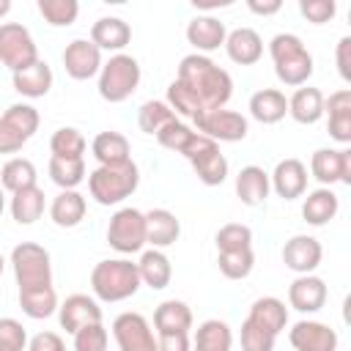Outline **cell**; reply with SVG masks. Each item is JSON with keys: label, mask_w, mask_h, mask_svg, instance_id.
<instances>
[{"label": "cell", "mask_w": 351, "mask_h": 351, "mask_svg": "<svg viewBox=\"0 0 351 351\" xmlns=\"http://www.w3.org/2000/svg\"><path fill=\"white\" fill-rule=\"evenodd\" d=\"M178 82H184L197 101L203 104V110H222L230 96H233V80L225 69H219L208 55H186L178 63Z\"/></svg>", "instance_id": "6da1fadb"}, {"label": "cell", "mask_w": 351, "mask_h": 351, "mask_svg": "<svg viewBox=\"0 0 351 351\" xmlns=\"http://www.w3.org/2000/svg\"><path fill=\"white\" fill-rule=\"evenodd\" d=\"M269 55L274 63V74L282 85L302 88L313 77V55L293 33H277L269 41Z\"/></svg>", "instance_id": "7a4b0ae2"}, {"label": "cell", "mask_w": 351, "mask_h": 351, "mask_svg": "<svg viewBox=\"0 0 351 351\" xmlns=\"http://www.w3.org/2000/svg\"><path fill=\"white\" fill-rule=\"evenodd\" d=\"M140 274H137V263L126 261V258H107L99 261L90 271V288L96 293V299L101 302H123L129 296H134L140 291Z\"/></svg>", "instance_id": "3957f363"}, {"label": "cell", "mask_w": 351, "mask_h": 351, "mask_svg": "<svg viewBox=\"0 0 351 351\" xmlns=\"http://www.w3.org/2000/svg\"><path fill=\"white\" fill-rule=\"evenodd\" d=\"M137 184H140V170L132 159L123 165H99L88 176V192L99 206L123 203L126 197H132Z\"/></svg>", "instance_id": "277c9868"}, {"label": "cell", "mask_w": 351, "mask_h": 351, "mask_svg": "<svg viewBox=\"0 0 351 351\" xmlns=\"http://www.w3.org/2000/svg\"><path fill=\"white\" fill-rule=\"evenodd\" d=\"M140 77H143L140 63L132 55L126 52L110 55V60L101 63V71H99V96L110 104H121L137 90Z\"/></svg>", "instance_id": "5b68a950"}, {"label": "cell", "mask_w": 351, "mask_h": 351, "mask_svg": "<svg viewBox=\"0 0 351 351\" xmlns=\"http://www.w3.org/2000/svg\"><path fill=\"white\" fill-rule=\"evenodd\" d=\"M11 266L19 291L22 288H44L52 285V261L49 252L36 241H22L11 250Z\"/></svg>", "instance_id": "8992f818"}, {"label": "cell", "mask_w": 351, "mask_h": 351, "mask_svg": "<svg viewBox=\"0 0 351 351\" xmlns=\"http://www.w3.org/2000/svg\"><path fill=\"white\" fill-rule=\"evenodd\" d=\"M38 110L33 104H11L0 115V154H16L38 132Z\"/></svg>", "instance_id": "52a82bcc"}, {"label": "cell", "mask_w": 351, "mask_h": 351, "mask_svg": "<svg viewBox=\"0 0 351 351\" xmlns=\"http://www.w3.org/2000/svg\"><path fill=\"white\" fill-rule=\"evenodd\" d=\"M107 241L115 252L121 255H132V252H140L145 247V217L143 211L132 208V206H123L118 208L112 217H110V225H107Z\"/></svg>", "instance_id": "ba28073f"}, {"label": "cell", "mask_w": 351, "mask_h": 351, "mask_svg": "<svg viewBox=\"0 0 351 351\" xmlns=\"http://www.w3.org/2000/svg\"><path fill=\"white\" fill-rule=\"evenodd\" d=\"M36 60H38V47L30 30L19 22H3L0 25V63L8 66L14 74Z\"/></svg>", "instance_id": "9c48e42d"}, {"label": "cell", "mask_w": 351, "mask_h": 351, "mask_svg": "<svg viewBox=\"0 0 351 351\" xmlns=\"http://www.w3.org/2000/svg\"><path fill=\"white\" fill-rule=\"evenodd\" d=\"M195 170V176L206 184V186H219L228 178V159L219 151V145L208 137H203L197 132V140L192 143V148L184 154Z\"/></svg>", "instance_id": "30bf717a"}, {"label": "cell", "mask_w": 351, "mask_h": 351, "mask_svg": "<svg viewBox=\"0 0 351 351\" xmlns=\"http://www.w3.org/2000/svg\"><path fill=\"white\" fill-rule=\"evenodd\" d=\"M192 123H195V132H200L203 137H208L214 143H239L250 132L247 118L241 112L225 110V107L222 110H208Z\"/></svg>", "instance_id": "8fae6325"}, {"label": "cell", "mask_w": 351, "mask_h": 351, "mask_svg": "<svg viewBox=\"0 0 351 351\" xmlns=\"http://www.w3.org/2000/svg\"><path fill=\"white\" fill-rule=\"evenodd\" d=\"M112 337L118 351H156V337L145 315L140 313H121L112 321Z\"/></svg>", "instance_id": "7c38bea8"}, {"label": "cell", "mask_w": 351, "mask_h": 351, "mask_svg": "<svg viewBox=\"0 0 351 351\" xmlns=\"http://www.w3.org/2000/svg\"><path fill=\"white\" fill-rule=\"evenodd\" d=\"M310 176L324 186L351 184V151L348 148H318L310 156Z\"/></svg>", "instance_id": "4fadbf2b"}, {"label": "cell", "mask_w": 351, "mask_h": 351, "mask_svg": "<svg viewBox=\"0 0 351 351\" xmlns=\"http://www.w3.org/2000/svg\"><path fill=\"white\" fill-rule=\"evenodd\" d=\"M63 69L71 80H90L101 71V49L90 38H74L63 49Z\"/></svg>", "instance_id": "5bb4252c"}, {"label": "cell", "mask_w": 351, "mask_h": 351, "mask_svg": "<svg viewBox=\"0 0 351 351\" xmlns=\"http://www.w3.org/2000/svg\"><path fill=\"white\" fill-rule=\"evenodd\" d=\"M307 165L296 156H288V159H280L274 165V170L269 173V184L271 189L282 197V200H296L307 192Z\"/></svg>", "instance_id": "9a60e30c"}, {"label": "cell", "mask_w": 351, "mask_h": 351, "mask_svg": "<svg viewBox=\"0 0 351 351\" xmlns=\"http://www.w3.org/2000/svg\"><path fill=\"white\" fill-rule=\"evenodd\" d=\"M324 258V247L315 236L296 233L282 247V263L296 274H313Z\"/></svg>", "instance_id": "2e32d148"}, {"label": "cell", "mask_w": 351, "mask_h": 351, "mask_svg": "<svg viewBox=\"0 0 351 351\" xmlns=\"http://www.w3.org/2000/svg\"><path fill=\"white\" fill-rule=\"evenodd\" d=\"M288 343L296 351H337V332L321 321H296L288 329Z\"/></svg>", "instance_id": "e0dca14e"}, {"label": "cell", "mask_w": 351, "mask_h": 351, "mask_svg": "<svg viewBox=\"0 0 351 351\" xmlns=\"http://www.w3.org/2000/svg\"><path fill=\"white\" fill-rule=\"evenodd\" d=\"M58 321L69 335H74L77 329H82L88 324H99L101 307L88 293H71V296H66L63 304H58Z\"/></svg>", "instance_id": "ac0fdd59"}, {"label": "cell", "mask_w": 351, "mask_h": 351, "mask_svg": "<svg viewBox=\"0 0 351 351\" xmlns=\"http://www.w3.org/2000/svg\"><path fill=\"white\" fill-rule=\"evenodd\" d=\"M326 282L315 274H299L288 285V304L299 313H318L326 304Z\"/></svg>", "instance_id": "d6986e66"}, {"label": "cell", "mask_w": 351, "mask_h": 351, "mask_svg": "<svg viewBox=\"0 0 351 351\" xmlns=\"http://www.w3.org/2000/svg\"><path fill=\"white\" fill-rule=\"evenodd\" d=\"M225 22H219L217 16L211 14H203V16H195L189 19L186 25V41L197 49V55H206V52H214L225 44Z\"/></svg>", "instance_id": "ffe728a7"}, {"label": "cell", "mask_w": 351, "mask_h": 351, "mask_svg": "<svg viewBox=\"0 0 351 351\" xmlns=\"http://www.w3.org/2000/svg\"><path fill=\"white\" fill-rule=\"evenodd\" d=\"M145 217V244H151L154 250H165L170 244L178 241L181 236V222L173 211L167 208H151L143 214Z\"/></svg>", "instance_id": "44dd1931"}, {"label": "cell", "mask_w": 351, "mask_h": 351, "mask_svg": "<svg viewBox=\"0 0 351 351\" xmlns=\"http://www.w3.org/2000/svg\"><path fill=\"white\" fill-rule=\"evenodd\" d=\"M225 52L239 66H252L263 58V38L252 27H236L225 36Z\"/></svg>", "instance_id": "7402d4cb"}, {"label": "cell", "mask_w": 351, "mask_h": 351, "mask_svg": "<svg viewBox=\"0 0 351 351\" xmlns=\"http://www.w3.org/2000/svg\"><path fill=\"white\" fill-rule=\"evenodd\" d=\"M324 115L329 118V134L337 143H351V90L340 88L324 99Z\"/></svg>", "instance_id": "603a6c76"}, {"label": "cell", "mask_w": 351, "mask_h": 351, "mask_svg": "<svg viewBox=\"0 0 351 351\" xmlns=\"http://www.w3.org/2000/svg\"><path fill=\"white\" fill-rule=\"evenodd\" d=\"M154 329L156 335H189L192 329V310L181 299H165L154 310Z\"/></svg>", "instance_id": "cb8c5ba5"}, {"label": "cell", "mask_w": 351, "mask_h": 351, "mask_svg": "<svg viewBox=\"0 0 351 351\" xmlns=\"http://www.w3.org/2000/svg\"><path fill=\"white\" fill-rule=\"evenodd\" d=\"M90 41L99 49H107V52L118 55L132 41V27L121 16H101V19H96L90 25Z\"/></svg>", "instance_id": "d4e9b609"}, {"label": "cell", "mask_w": 351, "mask_h": 351, "mask_svg": "<svg viewBox=\"0 0 351 351\" xmlns=\"http://www.w3.org/2000/svg\"><path fill=\"white\" fill-rule=\"evenodd\" d=\"M11 80H14V90H16V93H22V96H27V99H41V96H47L49 88H52V69H49L47 60L38 58L36 63H30V66L14 71Z\"/></svg>", "instance_id": "484cf974"}, {"label": "cell", "mask_w": 351, "mask_h": 351, "mask_svg": "<svg viewBox=\"0 0 351 351\" xmlns=\"http://www.w3.org/2000/svg\"><path fill=\"white\" fill-rule=\"evenodd\" d=\"M250 115L263 123V126H271V123H280L285 115H288V99L282 90L277 88H261L250 96Z\"/></svg>", "instance_id": "4316f807"}, {"label": "cell", "mask_w": 351, "mask_h": 351, "mask_svg": "<svg viewBox=\"0 0 351 351\" xmlns=\"http://www.w3.org/2000/svg\"><path fill=\"white\" fill-rule=\"evenodd\" d=\"M337 211H340V197L332 192V186H318V189L307 192V197L302 203V217L313 228L332 222L337 217Z\"/></svg>", "instance_id": "83f0119b"}, {"label": "cell", "mask_w": 351, "mask_h": 351, "mask_svg": "<svg viewBox=\"0 0 351 351\" xmlns=\"http://www.w3.org/2000/svg\"><path fill=\"white\" fill-rule=\"evenodd\" d=\"M288 115L302 126L318 123L324 115V93L318 88H310V85L296 88L293 96L288 99Z\"/></svg>", "instance_id": "f1b7e54d"}, {"label": "cell", "mask_w": 351, "mask_h": 351, "mask_svg": "<svg viewBox=\"0 0 351 351\" xmlns=\"http://www.w3.org/2000/svg\"><path fill=\"white\" fill-rule=\"evenodd\" d=\"M271 192V184H269V173L258 165H247L239 170L236 176V195L244 206H261Z\"/></svg>", "instance_id": "f546056e"}, {"label": "cell", "mask_w": 351, "mask_h": 351, "mask_svg": "<svg viewBox=\"0 0 351 351\" xmlns=\"http://www.w3.org/2000/svg\"><path fill=\"white\" fill-rule=\"evenodd\" d=\"M88 203L77 189H60L49 203V217L58 228H77L85 219Z\"/></svg>", "instance_id": "4dcf8cb0"}, {"label": "cell", "mask_w": 351, "mask_h": 351, "mask_svg": "<svg viewBox=\"0 0 351 351\" xmlns=\"http://www.w3.org/2000/svg\"><path fill=\"white\" fill-rule=\"evenodd\" d=\"M247 318H250L252 324H258L261 329H266V332H271V335L277 337V335L288 326V307H285V302L277 299V296H261V299L252 302Z\"/></svg>", "instance_id": "1f68e13d"}, {"label": "cell", "mask_w": 351, "mask_h": 351, "mask_svg": "<svg viewBox=\"0 0 351 351\" xmlns=\"http://www.w3.org/2000/svg\"><path fill=\"white\" fill-rule=\"evenodd\" d=\"M137 274H140V282L154 288V291H162L170 285V277H173V266H170V258L162 252V250H145L137 261Z\"/></svg>", "instance_id": "d6a6232c"}, {"label": "cell", "mask_w": 351, "mask_h": 351, "mask_svg": "<svg viewBox=\"0 0 351 351\" xmlns=\"http://www.w3.org/2000/svg\"><path fill=\"white\" fill-rule=\"evenodd\" d=\"M90 151L99 165H123L132 159V145L121 132H99L90 143Z\"/></svg>", "instance_id": "836d02e7"}, {"label": "cell", "mask_w": 351, "mask_h": 351, "mask_svg": "<svg viewBox=\"0 0 351 351\" xmlns=\"http://www.w3.org/2000/svg\"><path fill=\"white\" fill-rule=\"evenodd\" d=\"M230 346H233V332L219 318H208L195 329L192 351H230Z\"/></svg>", "instance_id": "e575fe53"}, {"label": "cell", "mask_w": 351, "mask_h": 351, "mask_svg": "<svg viewBox=\"0 0 351 351\" xmlns=\"http://www.w3.org/2000/svg\"><path fill=\"white\" fill-rule=\"evenodd\" d=\"M44 208H47V200H44V189L38 184L11 195V217L19 225H33L36 219H41Z\"/></svg>", "instance_id": "d590c367"}, {"label": "cell", "mask_w": 351, "mask_h": 351, "mask_svg": "<svg viewBox=\"0 0 351 351\" xmlns=\"http://www.w3.org/2000/svg\"><path fill=\"white\" fill-rule=\"evenodd\" d=\"M19 307L33 321L49 318L52 313H58V293H55L52 285H44V288H22L19 291Z\"/></svg>", "instance_id": "8d00e7d4"}, {"label": "cell", "mask_w": 351, "mask_h": 351, "mask_svg": "<svg viewBox=\"0 0 351 351\" xmlns=\"http://www.w3.org/2000/svg\"><path fill=\"white\" fill-rule=\"evenodd\" d=\"M36 178H38L36 165L25 156H14L0 167V186H3V192H11V195L22 192L27 186H36Z\"/></svg>", "instance_id": "74e56055"}, {"label": "cell", "mask_w": 351, "mask_h": 351, "mask_svg": "<svg viewBox=\"0 0 351 351\" xmlns=\"http://www.w3.org/2000/svg\"><path fill=\"white\" fill-rule=\"evenodd\" d=\"M85 148H88V143H85L82 132L74 126H60L49 137V151H52V156H60V159H82Z\"/></svg>", "instance_id": "f35d334b"}, {"label": "cell", "mask_w": 351, "mask_h": 351, "mask_svg": "<svg viewBox=\"0 0 351 351\" xmlns=\"http://www.w3.org/2000/svg\"><path fill=\"white\" fill-rule=\"evenodd\" d=\"M167 104H170V110L176 112V115H184V118H189V121H197L206 110H203V104L197 101V96L184 85V82H178V80H173L170 85H167V99H165Z\"/></svg>", "instance_id": "ab89813d"}, {"label": "cell", "mask_w": 351, "mask_h": 351, "mask_svg": "<svg viewBox=\"0 0 351 351\" xmlns=\"http://www.w3.org/2000/svg\"><path fill=\"white\" fill-rule=\"evenodd\" d=\"M49 178L60 189H77L85 181V159H60L49 156Z\"/></svg>", "instance_id": "60d3db41"}, {"label": "cell", "mask_w": 351, "mask_h": 351, "mask_svg": "<svg viewBox=\"0 0 351 351\" xmlns=\"http://www.w3.org/2000/svg\"><path fill=\"white\" fill-rule=\"evenodd\" d=\"M154 137H156V143H159L162 148L176 151V154H181V156H184V154L192 148V143L197 140V132H195V129H189L184 121H178V118H176L173 123H167L165 129H159Z\"/></svg>", "instance_id": "b9f144b4"}, {"label": "cell", "mask_w": 351, "mask_h": 351, "mask_svg": "<svg viewBox=\"0 0 351 351\" xmlns=\"http://www.w3.org/2000/svg\"><path fill=\"white\" fill-rule=\"evenodd\" d=\"M178 115L170 110V104L167 101H159V99H151V101H145L143 107H140V112H137V123H140V129L145 132V134H156L159 129H165L167 123H173Z\"/></svg>", "instance_id": "7bdbcfd3"}, {"label": "cell", "mask_w": 351, "mask_h": 351, "mask_svg": "<svg viewBox=\"0 0 351 351\" xmlns=\"http://www.w3.org/2000/svg\"><path fill=\"white\" fill-rule=\"evenodd\" d=\"M217 266H219L222 277H228V280H244V277H250V271L255 266V252H252V247L250 250L219 252Z\"/></svg>", "instance_id": "ee69618b"}, {"label": "cell", "mask_w": 351, "mask_h": 351, "mask_svg": "<svg viewBox=\"0 0 351 351\" xmlns=\"http://www.w3.org/2000/svg\"><path fill=\"white\" fill-rule=\"evenodd\" d=\"M38 14L52 27H69L77 22L80 3L77 0H38Z\"/></svg>", "instance_id": "f6af8a7d"}, {"label": "cell", "mask_w": 351, "mask_h": 351, "mask_svg": "<svg viewBox=\"0 0 351 351\" xmlns=\"http://www.w3.org/2000/svg\"><path fill=\"white\" fill-rule=\"evenodd\" d=\"M217 250L219 252H230V250H250L252 247V230L241 222H228L217 230L214 236Z\"/></svg>", "instance_id": "bcb514c9"}, {"label": "cell", "mask_w": 351, "mask_h": 351, "mask_svg": "<svg viewBox=\"0 0 351 351\" xmlns=\"http://www.w3.org/2000/svg\"><path fill=\"white\" fill-rule=\"evenodd\" d=\"M107 340H110V335L101 321L88 324L74 332V351H107Z\"/></svg>", "instance_id": "7dc6e473"}, {"label": "cell", "mask_w": 351, "mask_h": 351, "mask_svg": "<svg viewBox=\"0 0 351 351\" xmlns=\"http://www.w3.org/2000/svg\"><path fill=\"white\" fill-rule=\"evenodd\" d=\"M274 335L244 318L241 324V351H274Z\"/></svg>", "instance_id": "c3c4849f"}, {"label": "cell", "mask_w": 351, "mask_h": 351, "mask_svg": "<svg viewBox=\"0 0 351 351\" xmlns=\"http://www.w3.org/2000/svg\"><path fill=\"white\" fill-rule=\"evenodd\" d=\"M27 332L16 318H0V351H25Z\"/></svg>", "instance_id": "681fc988"}, {"label": "cell", "mask_w": 351, "mask_h": 351, "mask_svg": "<svg viewBox=\"0 0 351 351\" xmlns=\"http://www.w3.org/2000/svg\"><path fill=\"white\" fill-rule=\"evenodd\" d=\"M299 11L307 22L324 25L337 14V3L335 0H299Z\"/></svg>", "instance_id": "f907efd6"}, {"label": "cell", "mask_w": 351, "mask_h": 351, "mask_svg": "<svg viewBox=\"0 0 351 351\" xmlns=\"http://www.w3.org/2000/svg\"><path fill=\"white\" fill-rule=\"evenodd\" d=\"M27 351H66V343L58 332H38L27 340Z\"/></svg>", "instance_id": "816d5d0a"}, {"label": "cell", "mask_w": 351, "mask_h": 351, "mask_svg": "<svg viewBox=\"0 0 351 351\" xmlns=\"http://www.w3.org/2000/svg\"><path fill=\"white\" fill-rule=\"evenodd\" d=\"M335 60H337V71H340L343 82H351V36H343L337 41Z\"/></svg>", "instance_id": "f5cc1de1"}, {"label": "cell", "mask_w": 351, "mask_h": 351, "mask_svg": "<svg viewBox=\"0 0 351 351\" xmlns=\"http://www.w3.org/2000/svg\"><path fill=\"white\" fill-rule=\"evenodd\" d=\"M156 351H192L189 335H156Z\"/></svg>", "instance_id": "db71d44e"}, {"label": "cell", "mask_w": 351, "mask_h": 351, "mask_svg": "<svg viewBox=\"0 0 351 351\" xmlns=\"http://www.w3.org/2000/svg\"><path fill=\"white\" fill-rule=\"evenodd\" d=\"M247 8L252 11V14H258V16H271V14H277L280 8H282V3L280 0H247Z\"/></svg>", "instance_id": "11a10c76"}, {"label": "cell", "mask_w": 351, "mask_h": 351, "mask_svg": "<svg viewBox=\"0 0 351 351\" xmlns=\"http://www.w3.org/2000/svg\"><path fill=\"white\" fill-rule=\"evenodd\" d=\"M8 11H11V0H0V19H3Z\"/></svg>", "instance_id": "9f6ffc18"}, {"label": "cell", "mask_w": 351, "mask_h": 351, "mask_svg": "<svg viewBox=\"0 0 351 351\" xmlns=\"http://www.w3.org/2000/svg\"><path fill=\"white\" fill-rule=\"evenodd\" d=\"M5 211V192H3V186H0V214Z\"/></svg>", "instance_id": "6f0895ef"}, {"label": "cell", "mask_w": 351, "mask_h": 351, "mask_svg": "<svg viewBox=\"0 0 351 351\" xmlns=\"http://www.w3.org/2000/svg\"><path fill=\"white\" fill-rule=\"evenodd\" d=\"M3 269H5V258H3V252H0V274H3Z\"/></svg>", "instance_id": "680465c9"}]
</instances>
